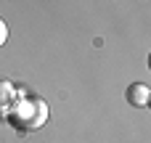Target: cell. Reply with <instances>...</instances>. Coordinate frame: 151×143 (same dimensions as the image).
Wrapping results in <instances>:
<instances>
[{
    "label": "cell",
    "instance_id": "obj_1",
    "mask_svg": "<svg viewBox=\"0 0 151 143\" xmlns=\"http://www.w3.org/2000/svg\"><path fill=\"white\" fill-rule=\"evenodd\" d=\"M149 96H151V90L143 85V82H133V85L127 88V93H125L127 103H130V106H138V109L149 103Z\"/></svg>",
    "mask_w": 151,
    "mask_h": 143
},
{
    "label": "cell",
    "instance_id": "obj_2",
    "mask_svg": "<svg viewBox=\"0 0 151 143\" xmlns=\"http://www.w3.org/2000/svg\"><path fill=\"white\" fill-rule=\"evenodd\" d=\"M13 101V85L8 80H0V111Z\"/></svg>",
    "mask_w": 151,
    "mask_h": 143
},
{
    "label": "cell",
    "instance_id": "obj_3",
    "mask_svg": "<svg viewBox=\"0 0 151 143\" xmlns=\"http://www.w3.org/2000/svg\"><path fill=\"white\" fill-rule=\"evenodd\" d=\"M5 40H8V27H5V21L0 19V48L5 45Z\"/></svg>",
    "mask_w": 151,
    "mask_h": 143
},
{
    "label": "cell",
    "instance_id": "obj_4",
    "mask_svg": "<svg viewBox=\"0 0 151 143\" xmlns=\"http://www.w3.org/2000/svg\"><path fill=\"white\" fill-rule=\"evenodd\" d=\"M146 106H149V109H151V96H149V103H146Z\"/></svg>",
    "mask_w": 151,
    "mask_h": 143
},
{
    "label": "cell",
    "instance_id": "obj_5",
    "mask_svg": "<svg viewBox=\"0 0 151 143\" xmlns=\"http://www.w3.org/2000/svg\"><path fill=\"white\" fill-rule=\"evenodd\" d=\"M149 69H151V53H149Z\"/></svg>",
    "mask_w": 151,
    "mask_h": 143
}]
</instances>
